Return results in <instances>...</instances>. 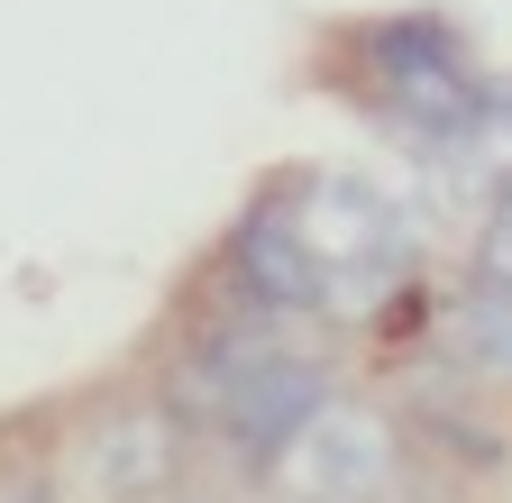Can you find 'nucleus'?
Wrapping results in <instances>:
<instances>
[{"label": "nucleus", "mask_w": 512, "mask_h": 503, "mask_svg": "<svg viewBox=\"0 0 512 503\" xmlns=\"http://www.w3.org/2000/svg\"><path fill=\"white\" fill-rule=\"evenodd\" d=\"M476 284H503L512 293V220L503 211H485V229H476Z\"/></svg>", "instance_id": "obj_7"}, {"label": "nucleus", "mask_w": 512, "mask_h": 503, "mask_svg": "<svg viewBox=\"0 0 512 503\" xmlns=\"http://www.w3.org/2000/svg\"><path fill=\"white\" fill-rule=\"evenodd\" d=\"M174 467H183V430L174 412H110L92 439H83V476L101 503H165L174 494Z\"/></svg>", "instance_id": "obj_5"}, {"label": "nucleus", "mask_w": 512, "mask_h": 503, "mask_svg": "<svg viewBox=\"0 0 512 503\" xmlns=\"http://www.w3.org/2000/svg\"><path fill=\"white\" fill-rule=\"evenodd\" d=\"M494 211H503V220H512V183H503V193H494Z\"/></svg>", "instance_id": "obj_8"}, {"label": "nucleus", "mask_w": 512, "mask_h": 503, "mask_svg": "<svg viewBox=\"0 0 512 503\" xmlns=\"http://www.w3.org/2000/svg\"><path fill=\"white\" fill-rule=\"evenodd\" d=\"M394 476H403V439L366 403H330L284 449V485L302 503H375V494H394Z\"/></svg>", "instance_id": "obj_4"}, {"label": "nucleus", "mask_w": 512, "mask_h": 503, "mask_svg": "<svg viewBox=\"0 0 512 503\" xmlns=\"http://www.w3.org/2000/svg\"><path fill=\"white\" fill-rule=\"evenodd\" d=\"M448 357L476 366V375H494V385H512V293L503 284H476L467 275V293L448 302Z\"/></svg>", "instance_id": "obj_6"}, {"label": "nucleus", "mask_w": 512, "mask_h": 503, "mask_svg": "<svg viewBox=\"0 0 512 503\" xmlns=\"http://www.w3.org/2000/svg\"><path fill=\"white\" fill-rule=\"evenodd\" d=\"M229 284L266 311V321H293V311H330V266L293 211V183L266 202H247L238 229H229Z\"/></svg>", "instance_id": "obj_3"}, {"label": "nucleus", "mask_w": 512, "mask_h": 503, "mask_svg": "<svg viewBox=\"0 0 512 503\" xmlns=\"http://www.w3.org/2000/svg\"><path fill=\"white\" fill-rule=\"evenodd\" d=\"M357 65H366L375 119H384L403 147H476L494 83L476 74L467 37L448 28L439 10H403V19L357 28Z\"/></svg>", "instance_id": "obj_1"}, {"label": "nucleus", "mask_w": 512, "mask_h": 503, "mask_svg": "<svg viewBox=\"0 0 512 503\" xmlns=\"http://www.w3.org/2000/svg\"><path fill=\"white\" fill-rule=\"evenodd\" d=\"M339 403V385H330V357H302V348H275V357H256L247 366V385L211 412V430H220V449L238 458V467H284V449Z\"/></svg>", "instance_id": "obj_2"}]
</instances>
